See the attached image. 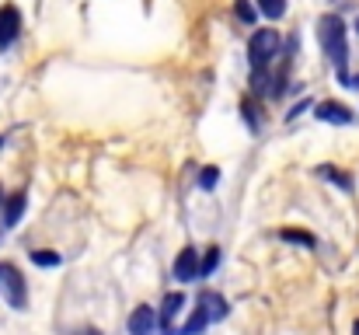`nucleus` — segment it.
I'll use <instances>...</instances> for the list:
<instances>
[{"label":"nucleus","mask_w":359,"mask_h":335,"mask_svg":"<svg viewBox=\"0 0 359 335\" xmlns=\"http://www.w3.org/2000/svg\"><path fill=\"white\" fill-rule=\"evenodd\" d=\"M18 32H21V14H18V7H0V49H7L14 39H18Z\"/></svg>","instance_id":"6"},{"label":"nucleus","mask_w":359,"mask_h":335,"mask_svg":"<svg viewBox=\"0 0 359 335\" xmlns=\"http://www.w3.org/2000/svg\"><path fill=\"white\" fill-rule=\"evenodd\" d=\"M0 143H4V140H0Z\"/></svg>","instance_id":"24"},{"label":"nucleus","mask_w":359,"mask_h":335,"mask_svg":"<svg viewBox=\"0 0 359 335\" xmlns=\"http://www.w3.org/2000/svg\"><path fill=\"white\" fill-rule=\"evenodd\" d=\"M234 14H238L244 25H255V18H258V11H255L248 0H238V4H234Z\"/></svg>","instance_id":"16"},{"label":"nucleus","mask_w":359,"mask_h":335,"mask_svg":"<svg viewBox=\"0 0 359 335\" xmlns=\"http://www.w3.org/2000/svg\"><path fill=\"white\" fill-rule=\"evenodd\" d=\"M206 325H210V315H206V311H203V308L196 304L192 318H189V322H185V325L178 329V335H203V329H206Z\"/></svg>","instance_id":"10"},{"label":"nucleus","mask_w":359,"mask_h":335,"mask_svg":"<svg viewBox=\"0 0 359 335\" xmlns=\"http://www.w3.org/2000/svg\"><path fill=\"white\" fill-rule=\"evenodd\" d=\"M279 237H283V241H290V244L314 248V234H307V230H293V227H286V230H279Z\"/></svg>","instance_id":"12"},{"label":"nucleus","mask_w":359,"mask_h":335,"mask_svg":"<svg viewBox=\"0 0 359 335\" xmlns=\"http://www.w3.org/2000/svg\"><path fill=\"white\" fill-rule=\"evenodd\" d=\"M157 311L154 308H147V304H140L133 315H129V335H154L157 332Z\"/></svg>","instance_id":"5"},{"label":"nucleus","mask_w":359,"mask_h":335,"mask_svg":"<svg viewBox=\"0 0 359 335\" xmlns=\"http://www.w3.org/2000/svg\"><path fill=\"white\" fill-rule=\"evenodd\" d=\"M196 304H199V308L210 315V322H220V318H227V301H224L220 294H213V290H203Z\"/></svg>","instance_id":"9"},{"label":"nucleus","mask_w":359,"mask_h":335,"mask_svg":"<svg viewBox=\"0 0 359 335\" xmlns=\"http://www.w3.org/2000/svg\"><path fill=\"white\" fill-rule=\"evenodd\" d=\"M318 39H321V49H325V56L335 63V70H339L342 84L349 88V74H346V56H349V42H346V21H342L339 14H325V18L318 21Z\"/></svg>","instance_id":"1"},{"label":"nucleus","mask_w":359,"mask_h":335,"mask_svg":"<svg viewBox=\"0 0 359 335\" xmlns=\"http://www.w3.org/2000/svg\"><path fill=\"white\" fill-rule=\"evenodd\" d=\"M356 32H359V21H356Z\"/></svg>","instance_id":"23"},{"label":"nucleus","mask_w":359,"mask_h":335,"mask_svg":"<svg viewBox=\"0 0 359 335\" xmlns=\"http://www.w3.org/2000/svg\"><path fill=\"white\" fill-rule=\"evenodd\" d=\"M307 105H311V102H300V105H293V112H290V119H297L300 112H307Z\"/></svg>","instance_id":"19"},{"label":"nucleus","mask_w":359,"mask_h":335,"mask_svg":"<svg viewBox=\"0 0 359 335\" xmlns=\"http://www.w3.org/2000/svg\"><path fill=\"white\" fill-rule=\"evenodd\" d=\"M217 182H220V171H217V168H203V171H199V185H203V189H213Z\"/></svg>","instance_id":"18"},{"label":"nucleus","mask_w":359,"mask_h":335,"mask_svg":"<svg viewBox=\"0 0 359 335\" xmlns=\"http://www.w3.org/2000/svg\"><path fill=\"white\" fill-rule=\"evenodd\" d=\"M74 335H102L98 329H81V332H74Z\"/></svg>","instance_id":"20"},{"label":"nucleus","mask_w":359,"mask_h":335,"mask_svg":"<svg viewBox=\"0 0 359 335\" xmlns=\"http://www.w3.org/2000/svg\"><path fill=\"white\" fill-rule=\"evenodd\" d=\"M258 11L265 14V18H283L286 14V0H258Z\"/></svg>","instance_id":"14"},{"label":"nucleus","mask_w":359,"mask_h":335,"mask_svg":"<svg viewBox=\"0 0 359 335\" xmlns=\"http://www.w3.org/2000/svg\"><path fill=\"white\" fill-rule=\"evenodd\" d=\"M349 88H359V74L356 77H349Z\"/></svg>","instance_id":"21"},{"label":"nucleus","mask_w":359,"mask_h":335,"mask_svg":"<svg viewBox=\"0 0 359 335\" xmlns=\"http://www.w3.org/2000/svg\"><path fill=\"white\" fill-rule=\"evenodd\" d=\"M182 304H185L182 294H168L164 297V308H161V329H164V335H178L175 332V318H178Z\"/></svg>","instance_id":"8"},{"label":"nucleus","mask_w":359,"mask_h":335,"mask_svg":"<svg viewBox=\"0 0 359 335\" xmlns=\"http://www.w3.org/2000/svg\"><path fill=\"white\" fill-rule=\"evenodd\" d=\"M279 46H283V39H279V32H276V28H258V32L251 35V42H248V60H251V70L269 67V63L279 56Z\"/></svg>","instance_id":"2"},{"label":"nucleus","mask_w":359,"mask_h":335,"mask_svg":"<svg viewBox=\"0 0 359 335\" xmlns=\"http://www.w3.org/2000/svg\"><path fill=\"white\" fill-rule=\"evenodd\" d=\"M321 175H325L328 182H335V185H342L346 192H353V178H349L346 171H335L332 164H321Z\"/></svg>","instance_id":"13"},{"label":"nucleus","mask_w":359,"mask_h":335,"mask_svg":"<svg viewBox=\"0 0 359 335\" xmlns=\"http://www.w3.org/2000/svg\"><path fill=\"white\" fill-rule=\"evenodd\" d=\"M175 280L178 283H192L199 280V251L196 248H182L175 258Z\"/></svg>","instance_id":"4"},{"label":"nucleus","mask_w":359,"mask_h":335,"mask_svg":"<svg viewBox=\"0 0 359 335\" xmlns=\"http://www.w3.org/2000/svg\"><path fill=\"white\" fill-rule=\"evenodd\" d=\"M353 335H359V322H356V332H353Z\"/></svg>","instance_id":"22"},{"label":"nucleus","mask_w":359,"mask_h":335,"mask_svg":"<svg viewBox=\"0 0 359 335\" xmlns=\"http://www.w3.org/2000/svg\"><path fill=\"white\" fill-rule=\"evenodd\" d=\"M21 214H25V192H14V196L7 199V214H4V227H18V221H21Z\"/></svg>","instance_id":"11"},{"label":"nucleus","mask_w":359,"mask_h":335,"mask_svg":"<svg viewBox=\"0 0 359 335\" xmlns=\"http://www.w3.org/2000/svg\"><path fill=\"white\" fill-rule=\"evenodd\" d=\"M314 115H318L321 122H335V126H349V122H353V112L346 109L342 102H321Z\"/></svg>","instance_id":"7"},{"label":"nucleus","mask_w":359,"mask_h":335,"mask_svg":"<svg viewBox=\"0 0 359 335\" xmlns=\"http://www.w3.org/2000/svg\"><path fill=\"white\" fill-rule=\"evenodd\" d=\"M0 287H4V294H7V301H11V308H25V280H21V272L14 269V265H0Z\"/></svg>","instance_id":"3"},{"label":"nucleus","mask_w":359,"mask_h":335,"mask_svg":"<svg viewBox=\"0 0 359 335\" xmlns=\"http://www.w3.org/2000/svg\"><path fill=\"white\" fill-rule=\"evenodd\" d=\"M217 262H220V248H210V251H206V262L199 265V276H210V272L217 269Z\"/></svg>","instance_id":"17"},{"label":"nucleus","mask_w":359,"mask_h":335,"mask_svg":"<svg viewBox=\"0 0 359 335\" xmlns=\"http://www.w3.org/2000/svg\"><path fill=\"white\" fill-rule=\"evenodd\" d=\"M32 262L42 265V269H53V265H60L63 258H60V251H32Z\"/></svg>","instance_id":"15"}]
</instances>
